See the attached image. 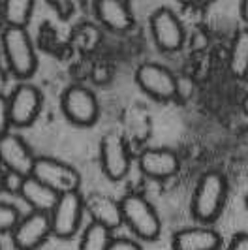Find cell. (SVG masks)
<instances>
[{
    "label": "cell",
    "instance_id": "cell-1",
    "mask_svg": "<svg viewBox=\"0 0 248 250\" xmlns=\"http://www.w3.org/2000/svg\"><path fill=\"white\" fill-rule=\"evenodd\" d=\"M227 200V179L222 171L212 169L199 177L192 198V214L201 224L214 222Z\"/></svg>",
    "mask_w": 248,
    "mask_h": 250
},
{
    "label": "cell",
    "instance_id": "cell-2",
    "mask_svg": "<svg viewBox=\"0 0 248 250\" xmlns=\"http://www.w3.org/2000/svg\"><path fill=\"white\" fill-rule=\"evenodd\" d=\"M2 51L13 77L28 79L36 72L38 57L25 26H6L2 30Z\"/></svg>",
    "mask_w": 248,
    "mask_h": 250
},
{
    "label": "cell",
    "instance_id": "cell-3",
    "mask_svg": "<svg viewBox=\"0 0 248 250\" xmlns=\"http://www.w3.org/2000/svg\"><path fill=\"white\" fill-rule=\"evenodd\" d=\"M123 224L141 241H156L162 233V220L150 201L141 194H126L121 200Z\"/></svg>",
    "mask_w": 248,
    "mask_h": 250
},
{
    "label": "cell",
    "instance_id": "cell-4",
    "mask_svg": "<svg viewBox=\"0 0 248 250\" xmlns=\"http://www.w3.org/2000/svg\"><path fill=\"white\" fill-rule=\"evenodd\" d=\"M83 213H85V198L79 194V190L61 194L53 211L49 213L51 233L59 239H72L81 228Z\"/></svg>",
    "mask_w": 248,
    "mask_h": 250
},
{
    "label": "cell",
    "instance_id": "cell-5",
    "mask_svg": "<svg viewBox=\"0 0 248 250\" xmlns=\"http://www.w3.org/2000/svg\"><path fill=\"white\" fill-rule=\"evenodd\" d=\"M61 107L64 117L75 126H92L100 117L96 94L83 85H72L62 92Z\"/></svg>",
    "mask_w": 248,
    "mask_h": 250
},
{
    "label": "cell",
    "instance_id": "cell-6",
    "mask_svg": "<svg viewBox=\"0 0 248 250\" xmlns=\"http://www.w3.org/2000/svg\"><path fill=\"white\" fill-rule=\"evenodd\" d=\"M30 175L36 177L38 181H41L59 194L79 190L81 185V175L74 166L49 156H36Z\"/></svg>",
    "mask_w": 248,
    "mask_h": 250
},
{
    "label": "cell",
    "instance_id": "cell-7",
    "mask_svg": "<svg viewBox=\"0 0 248 250\" xmlns=\"http://www.w3.org/2000/svg\"><path fill=\"white\" fill-rule=\"evenodd\" d=\"M136 83L147 96L156 102L173 100L179 94V83L175 79L173 72H169L165 66H160V64H141L136 70Z\"/></svg>",
    "mask_w": 248,
    "mask_h": 250
},
{
    "label": "cell",
    "instance_id": "cell-8",
    "mask_svg": "<svg viewBox=\"0 0 248 250\" xmlns=\"http://www.w3.org/2000/svg\"><path fill=\"white\" fill-rule=\"evenodd\" d=\"M43 98L40 88L30 83H21L12 90L8 96V109H10V123L17 128L30 126L41 113Z\"/></svg>",
    "mask_w": 248,
    "mask_h": 250
},
{
    "label": "cell",
    "instance_id": "cell-9",
    "mask_svg": "<svg viewBox=\"0 0 248 250\" xmlns=\"http://www.w3.org/2000/svg\"><path fill=\"white\" fill-rule=\"evenodd\" d=\"M51 233L49 213L32 211L26 216H21L19 222L12 229L13 247L17 250H36L40 249Z\"/></svg>",
    "mask_w": 248,
    "mask_h": 250
},
{
    "label": "cell",
    "instance_id": "cell-10",
    "mask_svg": "<svg viewBox=\"0 0 248 250\" xmlns=\"http://www.w3.org/2000/svg\"><path fill=\"white\" fill-rule=\"evenodd\" d=\"M150 32L156 47L164 53H175L185 43V26L169 8H160L152 13Z\"/></svg>",
    "mask_w": 248,
    "mask_h": 250
},
{
    "label": "cell",
    "instance_id": "cell-11",
    "mask_svg": "<svg viewBox=\"0 0 248 250\" xmlns=\"http://www.w3.org/2000/svg\"><path fill=\"white\" fill-rule=\"evenodd\" d=\"M100 160L102 171L109 181H123L132 164L126 141L119 134H105L100 143Z\"/></svg>",
    "mask_w": 248,
    "mask_h": 250
},
{
    "label": "cell",
    "instance_id": "cell-12",
    "mask_svg": "<svg viewBox=\"0 0 248 250\" xmlns=\"http://www.w3.org/2000/svg\"><path fill=\"white\" fill-rule=\"evenodd\" d=\"M34 160V152L21 136L8 132L0 138V166L4 167V171L26 177L32 171Z\"/></svg>",
    "mask_w": 248,
    "mask_h": 250
},
{
    "label": "cell",
    "instance_id": "cell-13",
    "mask_svg": "<svg viewBox=\"0 0 248 250\" xmlns=\"http://www.w3.org/2000/svg\"><path fill=\"white\" fill-rule=\"evenodd\" d=\"M139 171L149 179L164 181L179 173L181 169V160L171 149H147L143 150L137 158Z\"/></svg>",
    "mask_w": 248,
    "mask_h": 250
},
{
    "label": "cell",
    "instance_id": "cell-14",
    "mask_svg": "<svg viewBox=\"0 0 248 250\" xmlns=\"http://www.w3.org/2000/svg\"><path fill=\"white\" fill-rule=\"evenodd\" d=\"M94 12L100 23L113 32H128L134 26V15L126 0H94Z\"/></svg>",
    "mask_w": 248,
    "mask_h": 250
},
{
    "label": "cell",
    "instance_id": "cell-15",
    "mask_svg": "<svg viewBox=\"0 0 248 250\" xmlns=\"http://www.w3.org/2000/svg\"><path fill=\"white\" fill-rule=\"evenodd\" d=\"M173 250H220L222 235L211 228H183L171 239Z\"/></svg>",
    "mask_w": 248,
    "mask_h": 250
},
{
    "label": "cell",
    "instance_id": "cell-16",
    "mask_svg": "<svg viewBox=\"0 0 248 250\" xmlns=\"http://www.w3.org/2000/svg\"><path fill=\"white\" fill-rule=\"evenodd\" d=\"M17 194L25 200V203L32 211H40V213H51L61 196L59 192H55L51 187L43 185L41 181H38L36 177L32 175L23 177Z\"/></svg>",
    "mask_w": 248,
    "mask_h": 250
},
{
    "label": "cell",
    "instance_id": "cell-17",
    "mask_svg": "<svg viewBox=\"0 0 248 250\" xmlns=\"http://www.w3.org/2000/svg\"><path fill=\"white\" fill-rule=\"evenodd\" d=\"M85 213H88L92 222L105 226L109 229H117L123 224V209L121 201H115L103 194H92L85 200Z\"/></svg>",
    "mask_w": 248,
    "mask_h": 250
},
{
    "label": "cell",
    "instance_id": "cell-18",
    "mask_svg": "<svg viewBox=\"0 0 248 250\" xmlns=\"http://www.w3.org/2000/svg\"><path fill=\"white\" fill-rule=\"evenodd\" d=\"M229 72L237 79L248 77V30H239L231 42L229 57H227Z\"/></svg>",
    "mask_w": 248,
    "mask_h": 250
},
{
    "label": "cell",
    "instance_id": "cell-19",
    "mask_svg": "<svg viewBox=\"0 0 248 250\" xmlns=\"http://www.w3.org/2000/svg\"><path fill=\"white\" fill-rule=\"evenodd\" d=\"M34 0H2V13L6 26H25L30 21Z\"/></svg>",
    "mask_w": 248,
    "mask_h": 250
},
{
    "label": "cell",
    "instance_id": "cell-20",
    "mask_svg": "<svg viewBox=\"0 0 248 250\" xmlns=\"http://www.w3.org/2000/svg\"><path fill=\"white\" fill-rule=\"evenodd\" d=\"M111 239L113 233L109 228L90 220V224L85 228V233L81 237L79 250H107Z\"/></svg>",
    "mask_w": 248,
    "mask_h": 250
},
{
    "label": "cell",
    "instance_id": "cell-21",
    "mask_svg": "<svg viewBox=\"0 0 248 250\" xmlns=\"http://www.w3.org/2000/svg\"><path fill=\"white\" fill-rule=\"evenodd\" d=\"M19 218H21V213L15 205L0 201V235L2 233H12L15 224L19 222Z\"/></svg>",
    "mask_w": 248,
    "mask_h": 250
},
{
    "label": "cell",
    "instance_id": "cell-22",
    "mask_svg": "<svg viewBox=\"0 0 248 250\" xmlns=\"http://www.w3.org/2000/svg\"><path fill=\"white\" fill-rule=\"evenodd\" d=\"M10 109H8V98L0 94V138L10 132Z\"/></svg>",
    "mask_w": 248,
    "mask_h": 250
},
{
    "label": "cell",
    "instance_id": "cell-23",
    "mask_svg": "<svg viewBox=\"0 0 248 250\" xmlns=\"http://www.w3.org/2000/svg\"><path fill=\"white\" fill-rule=\"evenodd\" d=\"M107 250H143L141 245L132 241V239L126 237H113L111 243H109V249Z\"/></svg>",
    "mask_w": 248,
    "mask_h": 250
},
{
    "label": "cell",
    "instance_id": "cell-24",
    "mask_svg": "<svg viewBox=\"0 0 248 250\" xmlns=\"http://www.w3.org/2000/svg\"><path fill=\"white\" fill-rule=\"evenodd\" d=\"M227 250H248V233H237V235H233Z\"/></svg>",
    "mask_w": 248,
    "mask_h": 250
},
{
    "label": "cell",
    "instance_id": "cell-25",
    "mask_svg": "<svg viewBox=\"0 0 248 250\" xmlns=\"http://www.w3.org/2000/svg\"><path fill=\"white\" fill-rule=\"evenodd\" d=\"M183 6H194V8H203V6H209L214 0H179Z\"/></svg>",
    "mask_w": 248,
    "mask_h": 250
},
{
    "label": "cell",
    "instance_id": "cell-26",
    "mask_svg": "<svg viewBox=\"0 0 248 250\" xmlns=\"http://www.w3.org/2000/svg\"><path fill=\"white\" fill-rule=\"evenodd\" d=\"M241 17L248 23V0H241Z\"/></svg>",
    "mask_w": 248,
    "mask_h": 250
},
{
    "label": "cell",
    "instance_id": "cell-27",
    "mask_svg": "<svg viewBox=\"0 0 248 250\" xmlns=\"http://www.w3.org/2000/svg\"><path fill=\"white\" fill-rule=\"evenodd\" d=\"M4 87H6V74H2L0 70V94H4Z\"/></svg>",
    "mask_w": 248,
    "mask_h": 250
},
{
    "label": "cell",
    "instance_id": "cell-28",
    "mask_svg": "<svg viewBox=\"0 0 248 250\" xmlns=\"http://www.w3.org/2000/svg\"><path fill=\"white\" fill-rule=\"evenodd\" d=\"M4 25V13H2V0H0V26Z\"/></svg>",
    "mask_w": 248,
    "mask_h": 250
},
{
    "label": "cell",
    "instance_id": "cell-29",
    "mask_svg": "<svg viewBox=\"0 0 248 250\" xmlns=\"http://www.w3.org/2000/svg\"><path fill=\"white\" fill-rule=\"evenodd\" d=\"M0 169H2V166H0Z\"/></svg>",
    "mask_w": 248,
    "mask_h": 250
}]
</instances>
